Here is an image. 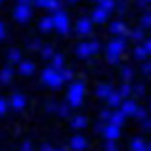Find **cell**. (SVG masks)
<instances>
[{
  "mask_svg": "<svg viewBox=\"0 0 151 151\" xmlns=\"http://www.w3.org/2000/svg\"><path fill=\"white\" fill-rule=\"evenodd\" d=\"M126 50V36H115L106 47V58L110 63H119L122 52Z\"/></svg>",
  "mask_w": 151,
  "mask_h": 151,
  "instance_id": "obj_1",
  "label": "cell"
},
{
  "mask_svg": "<svg viewBox=\"0 0 151 151\" xmlns=\"http://www.w3.org/2000/svg\"><path fill=\"white\" fill-rule=\"evenodd\" d=\"M83 99H85V83L83 81L72 83L68 86V92H67V103L72 108H79L83 104Z\"/></svg>",
  "mask_w": 151,
  "mask_h": 151,
  "instance_id": "obj_2",
  "label": "cell"
},
{
  "mask_svg": "<svg viewBox=\"0 0 151 151\" xmlns=\"http://www.w3.org/2000/svg\"><path fill=\"white\" fill-rule=\"evenodd\" d=\"M42 83L47 85L49 88L58 90V88L63 85V79H61L60 70H56V68H52V67L43 68V70H42Z\"/></svg>",
  "mask_w": 151,
  "mask_h": 151,
  "instance_id": "obj_3",
  "label": "cell"
},
{
  "mask_svg": "<svg viewBox=\"0 0 151 151\" xmlns=\"http://www.w3.org/2000/svg\"><path fill=\"white\" fill-rule=\"evenodd\" d=\"M52 20H54V29L58 31L60 34H68L70 32V18L68 14L63 11V9H58V11H54L52 14Z\"/></svg>",
  "mask_w": 151,
  "mask_h": 151,
  "instance_id": "obj_4",
  "label": "cell"
},
{
  "mask_svg": "<svg viewBox=\"0 0 151 151\" xmlns=\"http://www.w3.org/2000/svg\"><path fill=\"white\" fill-rule=\"evenodd\" d=\"M99 49H101V45H99V42H97V40L83 42V43H79L78 47H76V54H78L79 58H90V56L97 54V52H99Z\"/></svg>",
  "mask_w": 151,
  "mask_h": 151,
  "instance_id": "obj_5",
  "label": "cell"
},
{
  "mask_svg": "<svg viewBox=\"0 0 151 151\" xmlns=\"http://www.w3.org/2000/svg\"><path fill=\"white\" fill-rule=\"evenodd\" d=\"M13 16H14V20L18 24H27L31 20V16H32V9H31V4H25V2H18L14 11H13Z\"/></svg>",
  "mask_w": 151,
  "mask_h": 151,
  "instance_id": "obj_6",
  "label": "cell"
},
{
  "mask_svg": "<svg viewBox=\"0 0 151 151\" xmlns=\"http://www.w3.org/2000/svg\"><path fill=\"white\" fill-rule=\"evenodd\" d=\"M92 18H79L78 24H76V34H79V36H90L92 34Z\"/></svg>",
  "mask_w": 151,
  "mask_h": 151,
  "instance_id": "obj_7",
  "label": "cell"
},
{
  "mask_svg": "<svg viewBox=\"0 0 151 151\" xmlns=\"http://www.w3.org/2000/svg\"><path fill=\"white\" fill-rule=\"evenodd\" d=\"M25 104H27V97L24 96V93H20V92H14L13 96L9 97V106H11L14 111L24 110V108H25Z\"/></svg>",
  "mask_w": 151,
  "mask_h": 151,
  "instance_id": "obj_8",
  "label": "cell"
},
{
  "mask_svg": "<svg viewBox=\"0 0 151 151\" xmlns=\"http://www.w3.org/2000/svg\"><path fill=\"white\" fill-rule=\"evenodd\" d=\"M101 135H104L106 140H117L121 137V126H115V124H111V122H106Z\"/></svg>",
  "mask_w": 151,
  "mask_h": 151,
  "instance_id": "obj_9",
  "label": "cell"
},
{
  "mask_svg": "<svg viewBox=\"0 0 151 151\" xmlns=\"http://www.w3.org/2000/svg\"><path fill=\"white\" fill-rule=\"evenodd\" d=\"M32 4L36 7H43V9H49V11H58L61 9V2L60 0H32Z\"/></svg>",
  "mask_w": 151,
  "mask_h": 151,
  "instance_id": "obj_10",
  "label": "cell"
},
{
  "mask_svg": "<svg viewBox=\"0 0 151 151\" xmlns=\"http://www.w3.org/2000/svg\"><path fill=\"white\" fill-rule=\"evenodd\" d=\"M137 106H139V104H137L135 101H131V99H128V97H126V99H122V103H121V106H119V108H121V111L124 113L126 117H133V113H135Z\"/></svg>",
  "mask_w": 151,
  "mask_h": 151,
  "instance_id": "obj_11",
  "label": "cell"
},
{
  "mask_svg": "<svg viewBox=\"0 0 151 151\" xmlns=\"http://www.w3.org/2000/svg\"><path fill=\"white\" fill-rule=\"evenodd\" d=\"M110 32L113 34V36H128V27L124 25V22H121V20H115V22H111L110 24Z\"/></svg>",
  "mask_w": 151,
  "mask_h": 151,
  "instance_id": "obj_12",
  "label": "cell"
},
{
  "mask_svg": "<svg viewBox=\"0 0 151 151\" xmlns=\"http://www.w3.org/2000/svg\"><path fill=\"white\" fill-rule=\"evenodd\" d=\"M34 70H36V65L31 60H25V61L22 60L20 63H18V74L20 76H32Z\"/></svg>",
  "mask_w": 151,
  "mask_h": 151,
  "instance_id": "obj_13",
  "label": "cell"
},
{
  "mask_svg": "<svg viewBox=\"0 0 151 151\" xmlns=\"http://www.w3.org/2000/svg\"><path fill=\"white\" fill-rule=\"evenodd\" d=\"M108 14H110V13H108L106 9H103L101 6H97L96 9L92 11V16H90V18H92V22H96V24H104L106 18H108Z\"/></svg>",
  "mask_w": 151,
  "mask_h": 151,
  "instance_id": "obj_14",
  "label": "cell"
},
{
  "mask_svg": "<svg viewBox=\"0 0 151 151\" xmlns=\"http://www.w3.org/2000/svg\"><path fill=\"white\" fill-rule=\"evenodd\" d=\"M86 146H88V142H86V139L83 135H74L70 139V149H74V151L86 149Z\"/></svg>",
  "mask_w": 151,
  "mask_h": 151,
  "instance_id": "obj_15",
  "label": "cell"
},
{
  "mask_svg": "<svg viewBox=\"0 0 151 151\" xmlns=\"http://www.w3.org/2000/svg\"><path fill=\"white\" fill-rule=\"evenodd\" d=\"M13 76H14V70L11 65L4 67L2 70H0V85H9L13 81Z\"/></svg>",
  "mask_w": 151,
  "mask_h": 151,
  "instance_id": "obj_16",
  "label": "cell"
},
{
  "mask_svg": "<svg viewBox=\"0 0 151 151\" xmlns=\"http://www.w3.org/2000/svg\"><path fill=\"white\" fill-rule=\"evenodd\" d=\"M111 92H113V86H111V85L101 83V85H97V88H96V96H97L99 99H106Z\"/></svg>",
  "mask_w": 151,
  "mask_h": 151,
  "instance_id": "obj_17",
  "label": "cell"
},
{
  "mask_svg": "<svg viewBox=\"0 0 151 151\" xmlns=\"http://www.w3.org/2000/svg\"><path fill=\"white\" fill-rule=\"evenodd\" d=\"M108 122L115 124V126H122V124L126 122V115H124V113L121 111V108H119V110H115V111H111V115H110Z\"/></svg>",
  "mask_w": 151,
  "mask_h": 151,
  "instance_id": "obj_18",
  "label": "cell"
},
{
  "mask_svg": "<svg viewBox=\"0 0 151 151\" xmlns=\"http://www.w3.org/2000/svg\"><path fill=\"white\" fill-rule=\"evenodd\" d=\"M38 27H40L42 32H50L54 31V20H52V16H43L40 24H38Z\"/></svg>",
  "mask_w": 151,
  "mask_h": 151,
  "instance_id": "obj_19",
  "label": "cell"
},
{
  "mask_svg": "<svg viewBox=\"0 0 151 151\" xmlns=\"http://www.w3.org/2000/svg\"><path fill=\"white\" fill-rule=\"evenodd\" d=\"M106 103H108V106H110V108H119V106H121V103H122L121 93L113 90V92L110 93V96L106 97Z\"/></svg>",
  "mask_w": 151,
  "mask_h": 151,
  "instance_id": "obj_20",
  "label": "cell"
},
{
  "mask_svg": "<svg viewBox=\"0 0 151 151\" xmlns=\"http://www.w3.org/2000/svg\"><path fill=\"white\" fill-rule=\"evenodd\" d=\"M86 124H88V119H86L85 115H76V117L70 121V126H72L74 129H83V128H86Z\"/></svg>",
  "mask_w": 151,
  "mask_h": 151,
  "instance_id": "obj_21",
  "label": "cell"
},
{
  "mask_svg": "<svg viewBox=\"0 0 151 151\" xmlns=\"http://www.w3.org/2000/svg\"><path fill=\"white\" fill-rule=\"evenodd\" d=\"M63 65H65V58H63V54L54 52V54H52V58H50V67H52V68H56V70H60Z\"/></svg>",
  "mask_w": 151,
  "mask_h": 151,
  "instance_id": "obj_22",
  "label": "cell"
},
{
  "mask_svg": "<svg viewBox=\"0 0 151 151\" xmlns=\"http://www.w3.org/2000/svg\"><path fill=\"white\" fill-rule=\"evenodd\" d=\"M146 140L144 139H140V137H135L133 140H131V144H129V147L133 149V151H146Z\"/></svg>",
  "mask_w": 151,
  "mask_h": 151,
  "instance_id": "obj_23",
  "label": "cell"
},
{
  "mask_svg": "<svg viewBox=\"0 0 151 151\" xmlns=\"http://www.w3.org/2000/svg\"><path fill=\"white\" fill-rule=\"evenodd\" d=\"M7 60L11 63H20L22 61V52L18 50V49H9L7 50Z\"/></svg>",
  "mask_w": 151,
  "mask_h": 151,
  "instance_id": "obj_24",
  "label": "cell"
},
{
  "mask_svg": "<svg viewBox=\"0 0 151 151\" xmlns=\"http://www.w3.org/2000/svg\"><path fill=\"white\" fill-rule=\"evenodd\" d=\"M128 36H129L133 42H142V40H144V29H142V27H137V29H133V31H129Z\"/></svg>",
  "mask_w": 151,
  "mask_h": 151,
  "instance_id": "obj_25",
  "label": "cell"
},
{
  "mask_svg": "<svg viewBox=\"0 0 151 151\" xmlns=\"http://www.w3.org/2000/svg\"><path fill=\"white\" fill-rule=\"evenodd\" d=\"M52 54H54V47L52 45H42L40 47V56L43 60H50Z\"/></svg>",
  "mask_w": 151,
  "mask_h": 151,
  "instance_id": "obj_26",
  "label": "cell"
},
{
  "mask_svg": "<svg viewBox=\"0 0 151 151\" xmlns=\"http://www.w3.org/2000/svg\"><path fill=\"white\" fill-rule=\"evenodd\" d=\"M70 104L68 103H61V104H58V108H56V113L58 115H61V117H68L70 115Z\"/></svg>",
  "mask_w": 151,
  "mask_h": 151,
  "instance_id": "obj_27",
  "label": "cell"
},
{
  "mask_svg": "<svg viewBox=\"0 0 151 151\" xmlns=\"http://www.w3.org/2000/svg\"><path fill=\"white\" fill-rule=\"evenodd\" d=\"M133 58L139 60V61H144V60L147 58V52H146V49H144L142 45H139V47L133 49Z\"/></svg>",
  "mask_w": 151,
  "mask_h": 151,
  "instance_id": "obj_28",
  "label": "cell"
},
{
  "mask_svg": "<svg viewBox=\"0 0 151 151\" xmlns=\"http://www.w3.org/2000/svg\"><path fill=\"white\" fill-rule=\"evenodd\" d=\"M117 92L121 93V97H122V99H126V97H129V96H131V85L124 81V83L121 85V88H119Z\"/></svg>",
  "mask_w": 151,
  "mask_h": 151,
  "instance_id": "obj_29",
  "label": "cell"
},
{
  "mask_svg": "<svg viewBox=\"0 0 151 151\" xmlns=\"http://www.w3.org/2000/svg\"><path fill=\"white\" fill-rule=\"evenodd\" d=\"M60 74H61V79H63V83H67V81H72V79H74V72H72L70 68H65V67H61V68H60Z\"/></svg>",
  "mask_w": 151,
  "mask_h": 151,
  "instance_id": "obj_30",
  "label": "cell"
},
{
  "mask_svg": "<svg viewBox=\"0 0 151 151\" xmlns=\"http://www.w3.org/2000/svg\"><path fill=\"white\" fill-rule=\"evenodd\" d=\"M121 78H122L126 83H129L131 79H133V70H131V67H122V70H121Z\"/></svg>",
  "mask_w": 151,
  "mask_h": 151,
  "instance_id": "obj_31",
  "label": "cell"
},
{
  "mask_svg": "<svg viewBox=\"0 0 151 151\" xmlns=\"http://www.w3.org/2000/svg\"><path fill=\"white\" fill-rule=\"evenodd\" d=\"M99 6H101L103 9H106L108 13H111L113 9H115V0H101Z\"/></svg>",
  "mask_w": 151,
  "mask_h": 151,
  "instance_id": "obj_32",
  "label": "cell"
},
{
  "mask_svg": "<svg viewBox=\"0 0 151 151\" xmlns=\"http://www.w3.org/2000/svg\"><path fill=\"white\" fill-rule=\"evenodd\" d=\"M140 27L142 29H151V13H146L140 18Z\"/></svg>",
  "mask_w": 151,
  "mask_h": 151,
  "instance_id": "obj_33",
  "label": "cell"
},
{
  "mask_svg": "<svg viewBox=\"0 0 151 151\" xmlns=\"http://www.w3.org/2000/svg\"><path fill=\"white\" fill-rule=\"evenodd\" d=\"M133 117H135L137 121H144V119L147 117V110H146V108H139V106H137V110H135V113H133Z\"/></svg>",
  "mask_w": 151,
  "mask_h": 151,
  "instance_id": "obj_34",
  "label": "cell"
},
{
  "mask_svg": "<svg viewBox=\"0 0 151 151\" xmlns=\"http://www.w3.org/2000/svg\"><path fill=\"white\" fill-rule=\"evenodd\" d=\"M131 93H135L137 97H142L144 93H146V86H144V85H135V86H131Z\"/></svg>",
  "mask_w": 151,
  "mask_h": 151,
  "instance_id": "obj_35",
  "label": "cell"
},
{
  "mask_svg": "<svg viewBox=\"0 0 151 151\" xmlns=\"http://www.w3.org/2000/svg\"><path fill=\"white\" fill-rule=\"evenodd\" d=\"M9 110V101H6L4 97H0V115H6Z\"/></svg>",
  "mask_w": 151,
  "mask_h": 151,
  "instance_id": "obj_36",
  "label": "cell"
},
{
  "mask_svg": "<svg viewBox=\"0 0 151 151\" xmlns=\"http://www.w3.org/2000/svg\"><path fill=\"white\" fill-rule=\"evenodd\" d=\"M104 149H106V151H115V149H119V147H117L115 140H106V142H104Z\"/></svg>",
  "mask_w": 151,
  "mask_h": 151,
  "instance_id": "obj_37",
  "label": "cell"
},
{
  "mask_svg": "<svg viewBox=\"0 0 151 151\" xmlns=\"http://www.w3.org/2000/svg\"><path fill=\"white\" fill-rule=\"evenodd\" d=\"M40 47H42V42H40V40H32V42L29 43V49H31V50H40Z\"/></svg>",
  "mask_w": 151,
  "mask_h": 151,
  "instance_id": "obj_38",
  "label": "cell"
},
{
  "mask_svg": "<svg viewBox=\"0 0 151 151\" xmlns=\"http://www.w3.org/2000/svg\"><path fill=\"white\" fill-rule=\"evenodd\" d=\"M142 72H144L146 76H151V61H144V65H142Z\"/></svg>",
  "mask_w": 151,
  "mask_h": 151,
  "instance_id": "obj_39",
  "label": "cell"
},
{
  "mask_svg": "<svg viewBox=\"0 0 151 151\" xmlns=\"http://www.w3.org/2000/svg\"><path fill=\"white\" fill-rule=\"evenodd\" d=\"M110 115H111V111H110V110H103L99 117H101V121H104V122H108V119H110Z\"/></svg>",
  "mask_w": 151,
  "mask_h": 151,
  "instance_id": "obj_40",
  "label": "cell"
},
{
  "mask_svg": "<svg viewBox=\"0 0 151 151\" xmlns=\"http://www.w3.org/2000/svg\"><path fill=\"white\" fill-rule=\"evenodd\" d=\"M56 108H58V103H52V101H49L47 106H45L47 111H56Z\"/></svg>",
  "mask_w": 151,
  "mask_h": 151,
  "instance_id": "obj_41",
  "label": "cell"
},
{
  "mask_svg": "<svg viewBox=\"0 0 151 151\" xmlns=\"http://www.w3.org/2000/svg\"><path fill=\"white\" fill-rule=\"evenodd\" d=\"M142 47L146 49V52H147V56L151 54V38H149V40H146L144 43H142Z\"/></svg>",
  "mask_w": 151,
  "mask_h": 151,
  "instance_id": "obj_42",
  "label": "cell"
},
{
  "mask_svg": "<svg viewBox=\"0 0 151 151\" xmlns=\"http://www.w3.org/2000/svg\"><path fill=\"white\" fill-rule=\"evenodd\" d=\"M140 122H142V128H144V129H151V119H149V117H146V119L140 121Z\"/></svg>",
  "mask_w": 151,
  "mask_h": 151,
  "instance_id": "obj_43",
  "label": "cell"
},
{
  "mask_svg": "<svg viewBox=\"0 0 151 151\" xmlns=\"http://www.w3.org/2000/svg\"><path fill=\"white\" fill-rule=\"evenodd\" d=\"M104 121H99L97 124H96V131H97V133H103V129H104Z\"/></svg>",
  "mask_w": 151,
  "mask_h": 151,
  "instance_id": "obj_44",
  "label": "cell"
},
{
  "mask_svg": "<svg viewBox=\"0 0 151 151\" xmlns=\"http://www.w3.org/2000/svg\"><path fill=\"white\" fill-rule=\"evenodd\" d=\"M22 149H24V151H31V149H32V144H31L29 140H25V142H22Z\"/></svg>",
  "mask_w": 151,
  "mask_h": 151,
  "instance_id": "obj_45",
  "label": "cell"
},
{
  "mask_svg": "<svg viewBox=\"0 0 151 151\" xmlns=\"http://www.w3.org/2000/svg\"><path fill=\"white\" fill-rule=\"evenodd\" d=\"M4 38H6V25L0 22V40H4Z\"/></svg>",
  "mask_w": 151,
  "mask_h": 151,
  "instance_id": "obj_46",
  "label": "cell"
},
{
  "mask_svg": "<svg viewBox=\"0 0 151 151\" xmlns=\"http://www.w3.org/2000/svg\"><path fill=\"white\" fill-rule=\"evenodd\" d=\"M115 7H117V11H119V13H124V9H126V4H124V2H119V6H115Z\"/></svg>",
  "mask_w": 151,
  "mask_h": 151,
  "instance_id": "obj_47",
  "label": "cell"
},
{
  "mask_svg": "<svg viewBox=\"0 0 151 151\" xmlns=\"http://www.w3.org/2000/svg\"><path fill=\"white\" fill-rule=\"evenodd\" d=\"M42 149H43V151H50V149H52V146L45 142V144H42Z\"/></svg>",
  "mask_w": 151,
  "mask_h": 151,
  "instance_id": "obj_48",
  "label": "cell"
},
{
  "mask_svg": "<svg viewBox=\"0 0 151 151\" xmlns=\"http://www.w3.org/2000/svg\"><path fill=\"white\" fill-rule=\"evenodd\" d=\"M147 4H151V0H139V6H147Z\"/></svg>",
  "mask_w": 151,
  "mask_h": 151,
  "instance_id": "obj_49",
  "label": "cell"
},
{
  "mask_svg": "<svg viewBox=\"0 0 151 151\" xmlns=\"http://www.w3.org/2000/svg\"><path fill=\"white\" fill-rule=\"evenodd\" d=\"M146 149H149V151H151V142H149V144H146Z\"/></svg>",
  "mask_w": 151,
  "mask_h": 151,
  "instance_id": "obj_50",
  "label": "cell"
},
{
  "mask_svg": "<svg viewBox=\"0 0 151 151\" xmlns=\"http://www.w3.org/2000/svg\"><path fill=\"white\" fill-rule=\"evenodd\" d=\"M68 2H72V4H74V2H79V0H68Z\"/></svg>",
  "mask_w": 151,
  "mask_h": 151,
  "instance_id": "obj_51",
  "label": "cell"
},
{
  "mask_svg": "<svg viewBox=\"0 0 151 151\" xmlns=\"http://www.w3.org/2000/svg\"><path fill=\"white\" fill-rule=\"evenodd\" d=\"M93 2H97V4H99V2H101V0H93Z\"/></svg>",
  "mask_w": 151,
  "mask_h": 151,
  "instance_id": "obj_52",
  "label": "cell"
},
{
  "mask_svg": "<svg viewBox=\"0 0 151 151\" xmlns=\"http://www.w3.org/2000/svg\"><path fill=\"white\" fill-rule=\"evenodd\" d=\"M149 110H151V103H149Z\"/></svg>",
  "mask_w": 151,
  "mask_h": 151,
  "instance_id": "obj_53",
  "label": "cell"
},
{
  "mask_svg": "<svg viewBox=\"0 0 151 151\" xmlns=\"http://www.w3.org/2000/svg\"><path fill=\"white\" fill-rule=\"evenodd\" d=\"M0 6H2V0H0Z\"/></svg>",
  "mask_w": 151,
  "mask_h": 151,
  "instance_id": "obj_54",
  "label": "cell"
}]
</instances>
